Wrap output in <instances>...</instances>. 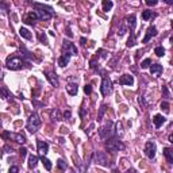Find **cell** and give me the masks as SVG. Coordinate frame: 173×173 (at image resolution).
<instances>
[{"label": "cell", "instance_id": "cell-45", "mask_svg": "<svg viewBox=\"0 0 173 173\" xmlns=\"http://www.w3.org/2000/svg\"><path fill=\"white\" fill-rule=\"evenodd\" d=\"M89 65H91V68H92V69H96V68L99 66V65H97V62L95 61V60H91V62H89Z\"/></svg>", "mask_w": 173, "mask_h": 173}, {"label": "cell", "instance_id": "cell-42", "mask_svg": "<svg viewBox=\"0 0 173 173\" xmlns=\"http://www.w3.org/2000/svg\"><path fill=\"white\" fill-rule=\"evenodd\" d=\"M146 4L147 6H157V4H158V1H157V0H146Z\"/></svg>", "mask_w": 173, "mask_h": 173}, {"label": "cell", "instance_id": "cell-17", "mask_svg": "<svg viewBox=\"0 0 173 173\" xmlns=\"http://www.w3.org/2000/svg\"><path fill=\"white\" fill-rule=\"evenodd\" d=\"M165 122H166V118L162 116V115H160V114L154 115V118H153V123H154L155 129H160V127H161Z\"/></svg>", "mask_w": 173, "mask_h": 173}, {"label": "cell", "instance_id": "cell-6", "mask_svg": "<svg viewBox=\"0 0 173 173\" xmlns=\"http://www.w3.org/2000/svg\"><path fill=\"white\" fill-rule=\"evenodd\" d=\"M92 160H93L96 164L102 165V166H108L110 165V158L108 154L106 152H95L92 155Z\"/></svg>", "mask_w": 173, "mask_h": 173}, {"label": "cell", "instance_id": "cell-38", "mask_svg": "<svg viewBox=\"0 0 173 173\" xmlns=\"http://www.w3.org/2000/svg\"><path fill=\"white\" fill-rule=\"evenodd\" d=\"M38 39L41 42H43L45 45H47L49 43V42H47V38H46V35H45V34H42V32H38Z\"/></svg>", "mask_w": 173, "mask_h": 173}, {"label": "cell", "instance_id": "cell-7", "mask_svg": "<svg viewBox=\"0 0 173 173\" xmlns=\"http://www.w3.org/2000/svg\"><path fill=\"white\" fill-rule=\"evenodd\" d=\"M100 92H102L103 96H108V95L112 93V81L110 77H103Z\"/></svg>", "mask_w": 173, "mask_h": 173}, {"label": "cell", "instance_id": "cell-39", "mask_svg": "<svg viewBox=\"0 0 173 173\" xmlns=\"http://www.w3.org/2000/svg\"><path fill=\"white\" fill-rule=\"evenodd\" d=\"M84 92L87 95H91L92 93V85L91 84H87V85H85V87H84Z\"/></svg>", "mask_w": 173, "mask_h": 173}, {"label": "cell", "instance_id": "cell-36", "mask_svg": "<svg viewBox=\"0 0 173 173\" xmlns=\"http://www.w3.org/2000/svg\"><path fill=\"white\" fill-rule=\"evenodd\" d=\"M150 65H152V60H150V58H146V60H144V61L141 62V68H142V69H146V68H149Z\"/></svg>", "mask_w": 173, "mask_h": 173}, {"label": "cell", "instance_id": "cell-26", "mask_svg": "<svg viewBox=\"0 0 173 173\" xmlns=\"http://www.w3.org/2000/svg\"><path fill=\"white\" fill-rule=\"evenodd\" d=\"M164 155L166 157L169 164H173V150L170 147H164Z\"/></svg>", "mask_w": 173, "mask_h": 173}, {"label": "cell", "instance_id": "cell-3", "mask_svg": "<svg viewBox=\"0 0 173 173\" xmlns=\"http://www.w3.org/2000/svg\"><path fill=\"white\" fill-rule=\"evenodd\" d=\"M106 149L108 152L114 153V152H119V150H124V145L116 135H114V137L106 139Z\"/></svg>", "mask_w": 173, "mask_h": 173}, {"label": "cell", "instance_id": "cell-37", "mask_svg": "<svg viewBox=\"0 0 173 173\" xmlns=\"http://www.w3.org/2000/svg\"><path fill=\"white\" fill-rule=\"evenodd\" d=\"M52 118H53V120H61V116H60V110H54L53 114H52Z\"/></svg>", "mask_w": 173, "mask_h": 173}, {"label": "cell", "instance_id": "cell-21", "mask_svg": "<svg viewBox=\"0 0 173 173\" xmlns=\"http://www.w3.org/2000/svg\"><path fill=\"white\" fill-rule=\"evenodd\" d=\"M126 22H127V24L130 26V31H134L135 26H137V16H135L134 14L130 15V16H127V18H126Z\"/></svg>", "mask_w": 173, "mask_h": 173}, {"label": "cell", "instance_id": "cell-5", "mask_svg": "<svg viewBox=\"0 0 173 173\" xmlns=\"http://www.w3.org/2000/svg\"><path fill=\"white\" fill-rule=\"evenodd\" d=\"M41 124H42V122H41V119H39L38 114H37V112H32V114L30 115L29 120H27L26 127H27V130H29V133L34 134V133H37V130L41 127Z\"/></svg>", "mask_w": 173, "mask_h": 173}, {"label": "cell", "instance_id": "cell-19", "mask_svg": "<svg viewBox=\"0 0 173 173\" xmlns=\"http://www.w3.org/2000/svg\"><path fill=\"white\" fill-rule=\"evenodd\" d=\"M0 97L4 100H11L14 96H12V93L10 92V89L7 87H1L0 88Z\"/></svg>", "mask_w": 173, "mask_h": 173}, {"label": "cell", "instance_id": "cell-27", "mask_svg": "<svg viewBox=\"0 0 173 173\" xmlns=\"http://www.w3.org/2000/svg\"><path fill=\"white\" fill-rule=\"evenodd\" d=\"M38 161H39L38 157H37V155H32V154H31V155L29 157V166L31 168V169H32V168H35L37 165H38Z\"/></svg>", "mask_w": 173, "mask_h": 173}, {"label": "cell", "instance_id": "cell-8", "mask_svg": "<svg viewBox=\"0 0 173 173\" xmlns=\"http://www.w3.org/2000/svg\"><path fill=\"white\" fill-rule=\"evenodd\" d=\"M77 53H79V50L71 41H64V43H62V54H69L72 57L77 56Z\"/></svg>", "mask_w": 173, "mask_h": 173}, {"label": "cell", "instance_id": "cell-2", "mask_svg": "<svg viewBox=\"0 0 173 173\" xmlns=\"http://www.w3.org/2000/svg\"><path fill=\"white\" fill-rule=\"evenodd\" d=\"M26 65L29 66V61L23 60L22 57L16 56V54H14V56H10L8 58H7V61H6V66L8 68L10 71H19V69L24 68Z\"/></svg>", "mask_w": 173, "mask_h": 173}, {"label": "cell", "instance_id": "cell-28", "mask_svg": "<svg viewBox=\"0 0 173 173\" xmlns=\"http://www.w3.org/2000/svg\"><path fill=\"white\" fill-rule=\"evenodd\" d=\"M41 161L43 162V165H45V168H46V170H52V161H50L49 158H46L45 155H41Z\"/></svg>", "mask_w": 173, "mask_h": 173}, {"label": "cell", "instance_id": "cell-9", "mask_svg": "<svg viewBox=\"0 0 173 173\" xmlns=\"http://www.w3.org/2000/svg\"><path fill=\"white\" fill-rule=\"evenodd\" d=\"M1 138H3V139H11L12 138L15 142L22 144V145L26 142V137H24L23 134H14V133H10V131H4L3 134H1Z\"/></svg>", "mask_w": 173, "mask_h": 173}, {"label": "cell", "instance_id": "cell-25", "mask_svg": "<svg viewBox=\"0 0 173 173\" xmlns=\"http://www.w3.org/2000/svg\"><path fill=\"white\" fill-rule=\"evenodd\" d=\"M21 52H22V58L26 60V61H27V60L34 58V54L30 53V52H29V50H27L24 46H21Z\"/></svg>", "mask_w": 173, "mask_h": 173}, {"label": "cell", "instance_id": "cell-47", "mask_svg": "<svg viewBox=\"0 0 173 173\" xmlns=\"http://www.w3.org/2000/svg\"><path fill=\"white\" fill-rule=\"evenodd\" d=\"M4 150H6V153H11L12 152V147L8 146V145H6V146H4Z\"/></svg>", "mask_w": 173, "mask_h": 173}, {"label": "cell", "instance_id": "cell-41", "mask_svg": "<svg viewBox=\"0 0 173 173\" xmlns=\"http://www.w3.org/2000/svg\"><path fill=\"white\" fill-rule=\"evenodd\" d=\"M19 154H21L22 158H24V157L27 155V149H26V147H21V149H19Z\"/></svg>", "mask_w": 173, "mask_h": 173}, {"label": "cell", "instance_id": "cell-1", "mask_svg": "<svg viewBox=\"0 0 173 173\" xmlns=\"http://www.w3.org/2000/svg\"><path fill=\"white\" fill-rule=\"evenodd\" d=\"M32 8H34V12H35L38 21H49V19H52L54 16V10L50 6H47V4L34 1Z\"/></svg>", "mask_w": 173, "mask_h": 173}, {"label": "cell", "instance_id": "cell-32", "mask_svg": "<svg viewBox=\"0 0 173 173\" xmlns=\"http://www.w3.org/2000/svg\"><path fill=\"white\" fill-rule=\"evenodd\" d=\"M57 166H58L60 170H65V169L68 168V165H66V162H65V160L60 158L58 161H57Z\"/></svg>", "mask_w": 173, "mask_h": 173}, {"label": "cell", "instance_id": "cell-22", "mask_svg": "<svg viewBox=\"0 0 173 173\" xmlns=\"http://www.w3.org/2000/svg\"><path fill=\"white\" fill-rule=\"evenodd\" d=\"M69 60H71V56H69V54H62V56L58 58V65L61 68H65L68 64H69Z\"/></svg>", "mask_w": 173, "mask_h": 173}, {"label": "cell", "instance_id": "cell-54", "mask_svg": "<svg viewBox=\"0 0 173 173\" xmlns=\"http://www.w3.org/2000/svg\"><path fill=\"white\" fill-rule=\"evenodd\" d=\"M35 173H38V172H35Z\"/></svg>", "mask_w": 173, "mask_h": 173}, {"label": "cell", "instance_id": "cell-30", "mask_svg": "<svg viewBox=\"0 0 173 173\" xmlns=\"http://www.w3.org/2000/svg\"><path fill=\"white\" fill-rule=\"evenodd\" d=\"M112 6H114L112 1H110V0H103V11H110L112 8Z\"/></svg>", "mask_w": 173, "mask_h": 173}, {"label": "cell", "instance_id": "cell-20", "mask_svg": "<svg viewBox=\"0 0 173 173\" xmlns=\"http://www.w3.org/2000/svg\"><path fill=\"white\" fill-rule=\"evenodd\" d=\"M76 165V173H85L87 169H88V162L84 161V162H74Z\"/></svg>", "mask_w": 173, "mask_h": 173}, {"label": "cell", "instance_id": "cell-48", "mask_svg": "<svg viewBox=\"0 0 173 173\" xmlns=\"http://www.w3.org/2000/svg\"><path fill=\"white\" fill-rule=\"evenodd\" d=\"M61 133H62V134H68V133H69V130H68L65 126H62L61 127Z\"/></svg>", "mask_w": 173, "mask_h": 173}, {"label": "cell", "instance_id": "cell-18", "mask_svg": "<svg viewBox=\"0 0 173 173\" xmlns=\"http://www.w3.org/2000/svg\"><path fill=\"white\" fill-rule=\"evenodd\" d=\"M119 84L122 85H133L134 84V77L131 74H123V76L119 79Z\"/></svg>", "mask_w": 173, "mask_h": 173}, {"label": "cell", "instance_id": "cell-10", "mask_svg": "<svg viewBox=\"0 0 173 173\" xmlns=\"http://www.w3.org/2000/svg\"><path fill=\"white\" fill-rule=\"evenodd\" d=\"M155 152H157V146H155L154 141H147L145 145V154L146 157H149L150 160H153L155 157Z\"/></svg>", "mask_w": 173, "mask_h": 173}, {"label": "cell", "instance_id": "cell-13", "mask_svg": "<svg viewBox=\"0 0 173 173\" xmlns=\"http://www.w3.org/2000/svg\"><path fill=\"white\" fill-rule=\"evenodd\" d=\"M162 65L160 64H152V66H150V73H152V76L154 77H160L162 74Z\"/></svg>", "mask_w": 173, "mask_h": 173}, {"label": "cell", "instance_id": "cell-46", "mask_svg": "<svg viewBox=\"0 0 173 173\" xmlns=\"http://www.w3.org/2000/svg\"><path fill=\"white\" fill-rule=\"evenodd\" d=\"M62 116L64 118H66V119H69V118L72 116V114H71V111H69V110H66V111L64 112V114H62Z\"/></svg>", "mask_w": 173, "mask_h": 173}, {"label": "cell", "instance_id": "cell-15", "mask_svg": "<svg viewBox=\"0 0 173 173\" xmlns=\"http://www.w3.org/2000/svg\"><path fill=\"white\" fill-rule=\"evenodd\" d=\"M66 92L71 95V96H76L77 92H79V85H77V82H68Z\"/></svg>", "mask_w": 173, "mask_h": 173}, {"label": "cell", "instance_id": "cell-33", "mask_svg": "<svg viewBox=\"0 0 173 173\" xmlns=\"http://www.w3.org/2000/svg\"><path fill=\"white\" fill-rule=\"evenodd\" d=\"M107 111V104H102V107H100V111H99V115H97V120H100L103 118V115L106 114Z\"/></svg>", "mask_w": 173, "mask_h": 173}, {"label": "cell", "instance_id": "cell-43", "mask_svg": "<svg viewBox=\"0 0 173 173\" xmlns=\"http://www.w3.org/2000/svg\"><path fill=\"white\" fill-rule=\"evenodd\" d=\"M8 173H19V168L18 166H11L8 169Z\"/></svg>", "mask_w": 173, "mask_h": 173}, {"label": "cell", "instance_id": "cell-14", "mask_svg": "<svg viewBox=\"0 0 173 173\" xmlns=\"http://www.w3.org/2000/svg\"><path fill=\"white\" fill-rule=\"evenodd\" d=\"M37 147H38V153L41 155H46L49 152V144L43 141H38L37 142Z\"/></svg>", "mask_w": 173, "mask_h": 173}, {"label": "cell", "instance_id": "cell-12", "mask_svg": "<svg viewBox=\"0 0 173 173\" xmlns=\"http://www.w3.org/2000/svg\"><path fill=\"white\" fill-rule=\"evenodd\" d=\"M45 74H46L47 81L53 85V87H58V84H60V82H58V77H57V74L54 73V72H45Z\"/></svg>", "mask_w": 173, "mask_h": 173}, {"label": "cell", "instance_id": "cell-11", "mask_svg": "<svg viewBox=\"0 0 173 173\" xmlns=\"http://www.w3.org/2000/svg\"><path fill=\"white\" fill-rule=\"evenodd\" d=\"M155 35H157V27L152 24L150 27H147L146 34H145V38L142 39V42H144V43H147V42H149L150 39H152L153 37H155Z\"/></svg>", "mask_w": 173, "mask_h": 173}, {"label": "cell", "instance_id": "cell-52", "mask_svg": "<svg viewBox=\"0 0 173 173\" xmlns=\"http://www.w3.org/2000/svg\"><path fill=\"white\" fill-rule=\"evenodd\" d=\"M169 142H170V144H173V135L172 134L169 135Z\"/></svg>", "mask_w": 173, "mask_h": 173}, {"label": "cell", "instance_id": "cell-44", "mask_svg": "<svg viewBox=\"0 0 173 173\" xmlns=\"http://www.w3.org/2000/svg\"><path fill=\"white\" fill-rule=\"evenodd\" d=\"M66 35L69 37V38L73 37V34H72V31H71V24H68V27H66Z\"/></svg>", "mask_w": 173, "mask_h": 173}, {"label": "cell", "instance_id": "cell-34", "mask_svg": "<svg viewBox=\"0 0 173 173\" xmlns=\"http://www.w3.org/2000/svg\"><path fill=\"white\" fill-rule=\"evenodd\" d=\"M162 95H164V97L166 100L170 99V93H169V89H168L166 85H162Z\"/></svg>", "mask_w": 173, "mask_h": 173}, {"label": "cell", "instance_id": "cell-24", "mask_svg": "<svg viewBox=\"0 0 173 173\" xmlns=\"http://www.w3.org/2000/svg\"><path fill=\"white\" fill-rule=\"evenodd\" d=\"M157 16V14L153 11H150V10H145L144 12H142V19L144 21H149V19H153Z\"/></svg>", "mask_w": 173, "mask_h": 173}, {"label": "cell", "instance_id": "cell-16", "mask_svg": "<svg viewBox=\"0 0 173 173\" xmlns=\"http://www.w3.org/2000/svg\"><path fill=\"white\" fill-rule=\"evenodd\" d=\"M37 21H38V18H37V15L34 11H30L29 14L26 15V18H24V23L30 24V26H34Z\"/></svg>", "mask_w": 173, "mask_h": 173}, {"label": "cell", "instance_id": "cell-40", "mask_svg": "<svg viewBox=\"0 0 173 173\" xmlns=\"http://www.w3.org/2000/svg\"><path fill=\"white\" fill-rule=\"evenodd\" d=\"M161 108L164 110V111L169 112V103H168V102H162L161 103Z\"/></svg>", "mask_w": 173, "mask_h": 173}, {"label": "cell", "instance_id": "cell-31", "mask_svg": "<svg viewBox=\"0 0 173 173\" xmlns=\"http://www.w3.org/2000/svg\"><path fill=\"white\" fill-rule=\"evenodd\" d=\"M154 53H155V56H157V57H162L165 54V49L162 46H157L154 49Z\"/></svg>", "mask_w": 173, "mask_h": 173}, {"label": "cell", "instance_id": "cell-49", "mask_svg": "<svg viewBox=\"0 0 173 173\" xmlns=\"http://www.w3.org/2000/svg\"><path fill=\"white\" fill-rule=\"evenodd\" d=\"M85 114H88V111H87V110H84V108H82V110H80V116H84V115Z\"/></svg>", "mask_w": 173, "mask_h": 173}, {"label": "cell", "instance_id": "cell-23", "mask_svg": "<svg viewBox=\"0 0 173 173\" xmlns=\"http://www.w3.org/2000/svg\"><path fill=\"white\" fill-rule=\"evenodd\" d=\"M19 34H21V37H23L24 39H27V41L32 39V34L26 29V27H21V30H19Z\"/></svg>", "mask_w": 173, "mask_h": 173}, {"label": "cell", "instance_id": "cell-50", "mask_svg": "<svg viewBox=\"0 0 173 173\" xmlns=\"http://www.w3.org/2000/svg\"><path fill=\"white\" fill-rule=\"evenodd\" d=\"M80 43H81V45H85V43H87V38H85V37H82V38L80 39Z\"/></svg>", "mask_w": 173, "mask_h": 173}, {"label": "cell", "instance_id": "cell-4", "mask_svg": "<svg viewBox=\"0 0 173 173\" xmlns=\"http://www.w3.org/2000/svg\"><path fill=\"white\" fill-rule=\"evenodd\" d=\"M99 135H100L102 139H108V138L114 137V135H115V123H114V122L108 120L104 126L100 127Z\"/></svg>", "mask_w": 173, "mask_h": 173}, {"label": "cell", "instance_id": "cell-51", "mask_svg": "<svg viewBox=\"0 0 173 173\" xmlns=\"http://www.w3.org/2000/svg\"><path fill=\"white\" fill-rule=\"evenodd\" d=\"M127 173H137V170H135V169H133V168H131V169H129V170H127Z\"/></svg>", "mask_w": 173, "mask_h": 173}, {"label": "cell", "instance_id": "cell-29", "mask_svg": "<svg viewBox=\"0 0 173 173\" xmlns=\"http://www.w3.org/2000/svg\"><path fill=\"white\" fill-rule=\"evenodd\" d=\"M135 39H137V37H135L134 31H130V38H129V41H127V46H129V47L134 46V45L137 43V42H135Z\"/></svg>", "mask_w": 173, "mask_h": 173}, {"label": "cell", "instance_id": "cell-35", "mask_svg": "<svg viewBox=\"0 0 173 173\" xmlns=\"http://www.w3.org/2000/svg\"><path fill=\"white\" fill-rule=\"evenodd\" d=\"M126 31H127V29H126V24H124V22L122 24H120V27H119V31H118V35H124L126 34Z\"/></svg>", "mask_w": 173, "mask_h": 173}, {"label": "cell", "instance_id": "cell-53", "mask_svg": "<svg viewBox=\"0 0 173 173\" xmlns=\"http://www.w3.org/2000/svg\"><path fill=\"white\" fill-rule=\"evenodd\" d=\"M112 173H120V172L118 169H114V170H112Z\"/></svg>", "mask_w": 173, "mask_h": 173}]
</instances>
